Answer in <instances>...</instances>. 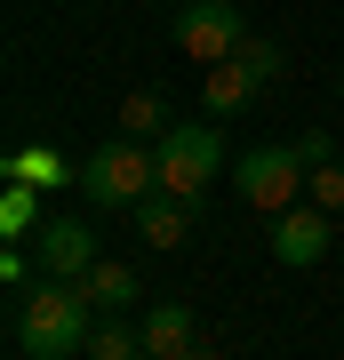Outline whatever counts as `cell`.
Instances as JSON below:
<instances>
[{"label": "cell", "instance_id": "obj_17", "mask_svg": "<svg viewBox=\"0 0 344 360\" xmlns=\"http://www.w3.org/2000/svg\"><path fill=\"white\" fill-rule=\"evenodd\" d=\"M305 200H312V208H329V217H336V208H344V160L312 168V176H305Z\"/></svg>", "mask_w": 344, "mask_h": 360}, {"label": "cell", "instance_id": "obj_14", "mask_svg": "<svg viewBox=\"0 0 344 360\" xmlns=\"http://www.w3.org/2000/svg\"><path fill=\"white\" fill-rule=\"evenodd\" d=\"M89 360H153V352H144V328H128L120 312H104L96 336H89Z\"/></svg>", "mask_w": 344, "mask_h": 360}, {"label": "cell", "instance_id": "obj_1", "mask_svg": "<svg viewBox=\"0 0 344 360\" xmlns=\"http://www.w3.org/2000/svg\"><path fill=\"white\" fill-rule=\"evenodd\" d=\"M96 321H104V312L89 304V288H80V281H40L32 296H16L8 336H16V352H25V360H72V352H89Z\"/></svg>", "mask_w": 344, "mask_h": 360}, {"label": "cell", "instance_id": "obj_15", "mask_svg": "<svg viewBox=\"0 0 344 360\" xmlns=\"http://www.w3.org/2000/svg\"><path fill=\"white\" fill-rule=\"evenodd\" d=\"M32 224H40V184H0V232L25 240Z\"/></svg>", "mask_w": 344, "mask_h": 360}, {"label": "cell", "instance_id": "obj_18", "mask_svg": "<svg viewBox=\"0 0 344 360\" xmlns=\"http://www.w3.org/2000/svg\"><path fill=\"white\" fill-rule=\"evenodd\" d=\"M296 160H305V168H329L336 160V136L329 129H305V136H296Z\"/></svg>", "mask_w": 344, "mask_h": 360}, {"label": "cell", "instance_id": "obj_6", "mask_svg": "<svg viewBox=\"0 0 344 360\" xmlns=\"http://www.w3.org/2000/svg\"><path fill=\"white\" fill-rule=\"evenodd\" d=\"M32 257H40V281H89L104 264V248H96L89 217H49V232L32 240Z\"/></svg>", "mask_w": 344, "mask_h": 360}, {"label": "cell", "instance_id": "obj_2", "mask_svg": "<svg viewBox=\"0 0 344 360\" xmlns=\"http://www.w3.org/2000/svg\"><path fill=\"white\" fill-rule=\"evenodd\" d=\"M160 193V153L136 136H104L89 160H80V200L89 208H128L136 217L144 200Z\"/></svg>", "mask_w": 344, "mask_h": 360}, {"label": "cell", "instance_id": "obj_12", "mask_svg": "<svg viewBox=\"0 0 344 360\" xmlns=\"http://www.w3.org/2000/svg\"><path fill=\"white\" fill-rule=\"evenodd\" d=\"M136 232H144L153 248H177L184 232H192V200H177V193H153V200L136 208Z\"/></svg>", "mask_w": 344, "mask_h": 360}, {"label": "cell", "instance_id": "obj_11", "mask_svg": "<svg viewBox=\"0 0 344 360\" xmlns=\"http://www.w3.org/2000/svg\"><path fill=\"white\" fill-rule=\"evenodd\" d=\"M113 120H120V136H136V144H160L168 129H177V120H168V96H160V89H128Z\"/></svg>", "mask_w": 344, "mask_h": 360}, {"label": "cell", "instance_id": "obj_5", "mask_svg": "<svg viewBox=\"0 0 344 360\" xmlns=\"http://www.w3.org/2000/svg\"><path fill=\"white\" fill-rule=\"evenodd\" d=\"M241 40H248L241 0H177V49H184L200 72H208V65H232Z\"/></svg>", "mask_w": 344, "mask_h": 360}, {"label": "cell", "instance_id": "obj_13", "mask_svg": "<svg viewBox=\"0 0 344 360\" xmlns=\"http://www.w3.org/2000/svg\"><path fill=\"white\" fill-rule=\"evenodd\" d=\"M80 288H89V304H96V312H128V304H136V264L104 257V264H96Z\"/></svg>", "mask_w": 344, "mask_h": 360}, {"label": "cell", "instance_id": "obj_9", "mask_svg": "<svg viewBox=\"0 0 344 360\" xmlns=\"http://www.w3.org/2000/svg\"><path fill=\"white\" fill-rule=\"evenodd\" d=\"M136 328H144V352H153V360H184V352H192V304H177V296L153 304Z\"/></svg>", "mask_w": 344, "mask_h": 360}, {"label": "cell", "instance_id": "obj_19", "mask_svg": "<svg viewBox=\"0 0 344 360\" xmlns=\"http://www.w3.org/2000/svg\"><path fill=\"white\" fill-rule=\"evenodd\" d=\"M336 96H344V72H336Z\"/></svg>", "mask_w": 344, "mask_h": 360}, {"label": "cell", "instance_id": "obj_10", "mask_svg": "<svg viewBox=\"0 0 344 360\" xmlns=\"http://www.w3.org/2000/svg\"><path fill=\"white\" fill-rule=\"evenodd\" d=\"M256 89H265V80H256V72L241 65V56H232V65H208V89H200V104H208L217 120H232V112H248V104H256Z\"/></svg>", "mask_w": 344, "mask_h": 360}, {"label": "cell", "instance_id": "obj_16", "mask_svg": "<svg viewBox=\"0 0 344 360\" xmlns=\"http://www.w3.org/2000/svg\"><path fill=\"white\" fill-rule=\"evenodd\" d=\"M241 65H248V72L272 89V80L288 72V49H281V40H241Z\"/></svg>", "mask_w": 344, "mask_h": 360}, {"label": "cell", "instance_id": "obj_4", "mask_svg": "<svg viewBox=\"0 0 344 360\" xmlns=\"http://www.w3.org/2000/svg\"><path fill=\"white\" fill-rule=\"evenodd\" d=\"M312 168L296 160V144H248L241 153V208H265V217H288L305 200Z\"/></svg>", "mask_w": 344, "mask_h": 360}, {"label": "cell", "instance_id": "obj_8", "mask_svg": "<svg viewBox=\"0 0 344 360\" xmlns=\"http://www.w3.org/2000/svg\"><path fill=\"white\" fill-rule=\"evenodd\" d=\"M0 176H8V184H40V193H80V168L64 160L56 144H25V153H8Z\"/></svg>", "mask_w": 344, "mask_h": 360}, {"label": "cell", "instance_id": "obj_7", "mask_svg": "<svg viewBox=\"0 0 344 360\" xmlns=\"http://www.w3.org/2000/svg\"><path fill=\"white\" fill-rule=\"evenodd\" d=\"M329 257V208H312V200H296L288 217H272V264H288V272H305Z\"/></svg>", "mask_w": 344, "mask_h": 360}, {"label": "cell", "instance_id": "obj_3", "mask_svg": "<svg viewBox=\"0 0 344 360\" xmlns=\"http://www.w3.org/2000/svg\"><path fill=\"white\" fill-rule=\"evenodd\" d=\"M153 153H160V193H177L192 208H200V193L224 176V129L217 120H177Z\"/></svg>", "mask_w": 344, "mask_h": 360}]
</instances>
